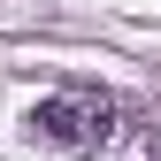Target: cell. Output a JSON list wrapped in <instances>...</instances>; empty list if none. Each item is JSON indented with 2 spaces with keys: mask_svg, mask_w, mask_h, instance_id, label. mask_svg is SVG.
<instances>
[{
  "mask_svg": "<svg viewBox=\"0 0 161 161\" xmlns=\"http://www.w3.org/2000/svg\"><path fill=\"white\" fill-rule=\"evenodd\" d=\"M23 130L38 146H62V153H100L115 138V100L108 92H46V100H31Z\"/></svg>",
  "mask_w": 161,
  "mask_h": 161,
  "instance_id": "cell-1",
  "label": "cell"
},
{
  "mask_svg": "<svg viewBox=\"0 0 161 161\" xmlns=\"http://www.w3.org/2000/svg\"><path fill=\"white\" fill-rule=\"evenodd\" d=\"M146 161H161V146H153V153H146Z\"/></svg>",
  "mask_w": 161,
  "mask_h": 161,
  "instance_id": "cell-2",
  "label": "cell"
}]
</instances>
